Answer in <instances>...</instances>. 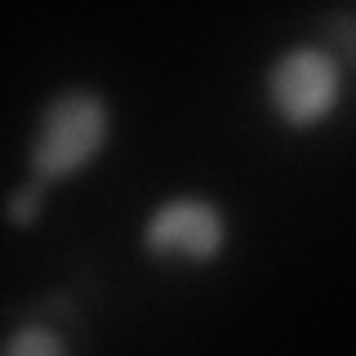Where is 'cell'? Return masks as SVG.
<instances>
[{
	"label": "cell",
	"mask_w": 356,
	"mask_h": 356,
	"mask_svg": "<svg viewBox=\"0 0 356 356\" xmlns=\"http://www.w3.org/2000/svg\"><path fill=\"white\" fill-rule=\"evenodd\" d=\"M107 138V103L89 89L54 98L40 116L36 143H31V170L40 178H63L103 147Z\"/></svg>",
	"instance_id": "cell-1"
},
{
	"label": "cell",
	"mask_w": 356,
	"mask_h": 356,
	"mask_svg": "<svg viewBox=\"0 0 356 356\" xmlns=\"http://www.w3.org/2000/svg\"><path fill=\"white\" fill-rule=\"evenodd\" d=\"M272 103L289 125H312L334 107L339 94V72H334L330 54L321 49H294L272 67Z\"/></svg>",
	"instance_id": "cell-2"
},
{
	"label": "cell",
	"mask_w": 356,
	"mask_h": 356,
	"mask_svg": "<svg viewBox=\"0 0 356 356\" xmlns=\"http://www.w3.org/2000/svg\"><path fill=\"white\" fill-rule=\"evenodd\" d=\"M143 241H147L152 254H161V259H214L218 245H222V218L214 205H205V200H170V205H161L147 222V232H143Z\"/></svg>",
	"instance_id": "cell-3"
},
{
	"label": "cell",
	"mask_w": 356,
	"mask_h": 356,
	"mask_svg": "<svg viewBox=\"0 0 356 356\" xmlns=\"http://www.w3.org/2000/svg\"><path fill=\"white\" fill-rule=\"evenodd\" d=\"M27 352H63V343L49 339L44 330H22L9 339V356H27Z\"/></svg>",
	"instance_id": "cell-4"
},
{
	"label": "cell",
	"mask_w": 356,
	"mask_h": 356,
	"mask_svg": "<svg viewBox=\"0 0 356 356\" xmlns=\"http://www.w3.org/2000/svg\"><path fill=\"white\" fill-rule=\"evenodd\" d=\"M9 214H14V222H31V214H36V183L9 200Z\"/></svg>",
	"instance_id": "cell-5"
}]
</instances>
